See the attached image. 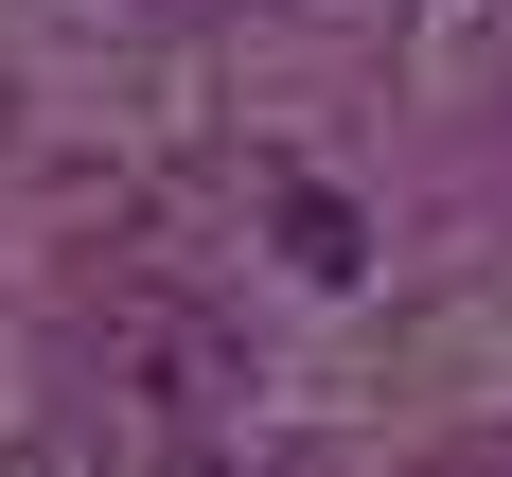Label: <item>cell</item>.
Instances as JSON below:
<instances>
[{
	"instance_id": "1",
	"label": "cell",
	"mask_w": 512,
	"mask_h": 477,
	"mask_svg": "<svg viewBox=\"0 0 512 477\" xmlns=\"http://www.w3.org/2000/svg\"><path fill=\"white\" fill-rule=\"evenodd\" d=\"M71 407L106 424L124 477H159V460H212V442H230L248 354H230L195 301H106V318H71Z\"/></svg>"
},
{
	"instance_id": "3",
	"label": "cell",
	"mask_w": 512,
	"mask_h": 477,
	"mask_svg": "<svg viewBox=\"0 0 512 477\" xmlns=\"http://www.w3.org/2000/svg\"><path fill=\"white\" fill-rule=\"evenodd\" d=\"M495 477H512V442H495Z\"/></svg>"
},
{
	"instance_id": "2",
	"label": "cell",
	"mask_w": 512,
	"mask_h": 477,
	"mask_svg": "<svg viewBox=\"0 0 512 477\" xmlns=\"http://www.w3.org/2000/svg\"><path fill=\"white\" fill-rule=\"evenodd\" d=\"M283 265H301V283H354V212H336V195H318V177H301V195H283Z\"/></svg>"
}]
</instances>
